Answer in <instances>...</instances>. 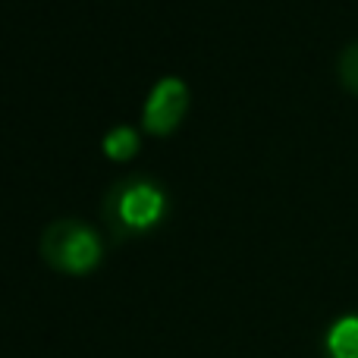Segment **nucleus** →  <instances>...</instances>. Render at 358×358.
<instances>
[{
  "mask_svg": "<svg viewBox=\"0 0 358 358\" xmlns=\"http://www.w3.org/2000/svg\"><path fill=\"white\" fill-rule=\"evenodd\" d=\"M167 192L155 176L129 173L107 189L104 201H101V214L117 242L129 239V236L148 233L167 214Z\"/></svg>",
  "mask_w": 358,
  "mask_h": 358,
  "instance_id": "nucleus-1",
  "label": "nucleus"
},
{
  "mask_svg": "<svg viewBox=\"0 0 358 358\" xmlns=\"http://www.w3.org/2000/svg\"><path fill=\"white\" fill-rule=\"evenodd\" d=\"M104 245L82 217H57L41 229V258L60 273H88L98 267Z\"/></svg>",
  "mask_w": 358,
  "mask_h": 358,
  "instance_id": "nucleus-2",
  "label": "nucleus"
},
{
  "mask_svg": "<svg viewBox=\"0 0 358 358\" xmlns=\"http://www.w3.org/2000/svg\"><path fill=\"white\" fill-rule=\"evenodd\" d=\"M189 110V85L179 76H164L148 92V101L142 107V123L155 136H167L182 123Z\"/></svg>",
  "mask_w": 358,
  "mask_h": 358,
  "instance_id": "nucleus-3",
  "label": "nucleus"
},
{
  "mask_svg": "<svg viewBox=\"0 0 358 358\" xmlns=\"http://www.w3.org/2000/svg\"><path fill=\"white\" fill-rule=\"evenodd\" d=\"M324 358H358V315H340L321 340Z\"/></svg>",
  "mask_w": 358,
  "mask_h": 358,
  "instance_id": "nucleus-4",
  "label": "nucleus"
},
{
  "mask_svg": "<svg viewBox=\"0 0 358 358\" xmlns=\"http://www.w3.org/2000/svg\"><path fill=\"white\" fill-rule=\"evenodd\" d=\"M101 145H104L107 157H113V161H129V157L138 151V129L120 123V126H113V129L107 132Z\"/></svg>",
  "mask_w": 358,
  "mask_h": 358,
  "instance_id": "nucleus-5",
  "label": "nucleus"
},
{
  "mask_svg": "<svg viewBox=\"0 0 358 358\" xmlns=\"http://www.w3.org/2000/svg\"><path fill=\"white\" fill-rule=\"evenodd\" d=\"M336 73H340L343 85L352 94H358V38L340 50V57H336Z\"/></svg>",
  "mask_w": 358,
  "mask_h": 358,
  "instance_id": "nucleus-6",
  "label": "nucleus"
}]
</instances>
